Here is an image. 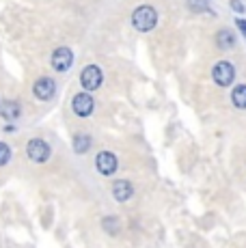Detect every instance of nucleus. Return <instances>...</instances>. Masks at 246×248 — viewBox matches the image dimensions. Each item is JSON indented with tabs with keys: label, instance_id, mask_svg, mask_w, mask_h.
<instances>
[{
	"label": "nucleus",
	"instance_id": "obj_1",
	"mask_svg": "<svg viewBox=\"0 0 246 248\" xmlns=\"http://www.w3.org/2000/svg\"><path fill=\"white\" fill-rule=\"evenodd\" d=\"M158 24V11L149 4H140V7L134 9L132 13V26L140 32H149L154 31V26Z\"/></svg>",
	"mask_w": 246,
	"mask_h": 248
},
{
	"label": "nucleus",
	"instance_id": "obj_2",
	"mask_svg": "<svg viewBox=\"0 0 246 248\" xmlns=\"http://www.w3.org/2000/svg\"><path fill=\"white\" fill-rule=\"evenodd\" d=\"M212 80H214L218 87H231V82L235 80V67L229 61H218V63L212 67Z\"/></svg>",
	"mask_w": 246,
	"mask_h": 248
},
{
	"label": "nucleus",
	"instance_id": "obj_3",
	"mask_svg": "<svg viewBox=\"0 0 246 248\" xmlns=\"http://www.w3.org/2000/svg\"><path fill=\"white\" fill-rule=\"evenodd\" d=\"M52 149L50 145L46 140H41V138H32V140H28L26 145V155L31 158L32 162H37V164H41V162H46L50 158Z\"/></svg>",
	"mask_w": 246,
	"mask_h": 248
},
{
	"label": "nucleus",
	"instance_id": "obj_4",
	"mask_svg": "<svg viewBox=\"0 0 246 248\" xmlns=\"http://www.w3.org/2000/svg\"><path fill=\"white\" fill-rule=\"evenodd\" d=\"M104 76H102V69L95 67V65H89V67L82 69V74H80V84H82L87 91H95L99 89V84H102Z\"/></svg>",
	"mask_w": 246,
	"mask_h": 248
},
{
	"label": "nucleus",
	"instance_id": "obj_5",
	"mask_svg": "<svg viewBox=\"0 0 246 248\" xmlns=\"http://www.w3.org/2000/svg\"><path fill=\"white\" fill-rule=\"evenodd\" d=\"M95 166H97V173L112 175L117 170V166H119V162H117L115 154H110V151H102V154H97V158H95Z\"/></svg>",
	"mask_w": 246,
	"mask_h": 248
},
{
	"label": "nucleus",
	"instance_id": "obj_6",
	"mask_svg": "<svg viewBox=\"0 0 246 248\" xmlns=\"http://www.w3.org/2000/svg\"><path fill=\"white\" fill-rule=\"evenodd\" d=\"M74 63V54L69 47H59V50H54V54H52V67L56 71H67L72 67Z\"/></svg>",
	"mask_w": 246,
	"mask_h": 248
},
{
	"label": "nucleus",
	"instance_id": "obj_7",
	"mask_svg": "<svg viewBox=\"0 0 246 248\" xmlns=\"http://www.w3.org/2000/svg\"><path fill=\"white\" fill-rule=\"evenodd\" d=\"M93 97L89 93H78V95H74V102H72V108H74V112L78 114V117H89V114L93 112Z\"/></svg>",
	"mask_w": 246,
	"mask_h": 248
},
{
	"label": "nucleus",
	"instance_id": "obj_8",
	"mask_svg": "<svg viewBox=\"0 0 246 248\" xmlns=\"http://www.w3.org/2000/svg\"><path fill=\"white\" fill-rule=\"evenodd\" d=\"M32 91H35V95L41 99V102H48V99L54 97L56 84H54V80H50V78H39L35 82V87H32Z\"/></svg>",
	"mask_w": 246,
	"mask_h": 248
},
{
	"label": "nucleus",
	"instance_id": "obj_9",
	"mask_svg": "<svg viewBox=\"0 0 246 248\" xmlns=\"http://www.w3.org/2000/svg\"><path fill=\"white\" fill-rule=\"evenodd\" d=\"M132 194H134V186H132L127 179H119L112 184V197H115V201L125 203L132 199Z\"/></svg>",
	"mask_w": 246,
	"mask_h": 248
},
{
	"label": "nucleus",
	"instance_id": "obj_10",
	"mask_svg": "<svg viewBox=\"0 0 246 248\" xmlns=\"http://www.w3.org/2000/svg\"><path fill=\"white\" fill-rule=\"evenodd\" d=\"M0 117L4 121H15L20 117V104L17 102H2L0 104Z\"/></svg>",
	"mask_w": 246,
	"mask_h": 248
},
{
	"label": "nucleus",
	"instance_id": "obj_11",
	"mask_svg": "<svg viewBox=\"0 0 246 248\" xmlns=\"http://www.w3.org/2000/svg\"><path fill=\"white\" fill-rule=\"evenodd\" d=\"M216 44H218L220 50H229V47L235 46V37L231 31H227V28H222L218 31V35H216Z\"/></svg>",
	"mask_w": 246,
	"mask_h": 248
},
{
	"label": "nucleus",
	"instance_id": "obj_12",
	"mask_svg": "<svg viewBox=\"0 0 246 248\" xmlns=\"http://www.w3.org/2000/svg\"><path fill=\"white\" fill-rule=\"evenodd\" d=\"M231 102H233L235 108L246 110V84H238V87L233 89V93H231Z\"/></svg>",
	"mask_w": 246,
	"mask_h": 248
},
{
	"label": "nucleus",
	"instance_id": "obj_13",
	"mask_svg": "<svg viewBox=\"0 0 246 248\" xmlns=\"http://www.w3.org/2000/svg\"><path fill=\"white\" fill-rule=\"evenodd\" d=\"M91 149V136H87V134H76L74 136V151L78 155H82V154H87V151Z\"/></svg>",
	"mask_w": 246,
	"mask_h": 248
},
{
	"label": "nucleus",
	"instance_id": "obj_14",
	"mask_svg": "<svg viewBox=\"0 0 246 248\" xmlns=\"http://www.w3.org/2000/svg\"><path fill=\"white\" fill-rule=\"evenodd\" d=\"M102 227H104V231H106L108 235H117L119 229H121V222H119V218L117 216H108V218H104Z\"/></svg>",
	"mask_w": 246,
	"mask_h": 248
},
{
	"label": "nucleus",
	"instance_id": "obj_15",
	"mask_svg": "<svg viewBox=\"0 0 246 248\" xmlns=\"http://www.w3.org/2000/svg\"><path fill=\"white\" fill-rule=\"evenodd\" d=\"M186 4H188V9L195 13H214L210 9V2H207V0H186Z\"/></svg>",
	"mask_w": 246,
	"mask_h": 248
},
{
	"label": "nucleus",
	"instance_id": "obj_16",
	"mask_svg": "<svg viewBox=\"0 0 246 248\" xmlns=\"http://www.w3.org/2000/svg\"><path fill=\"white\" fill-rule=\"evenodd\" d=\"M11 158V149H9L7 142H0V166H4Z\"/></svg>",
	"mask_w": 246,
	"mask_h": 248
},
{
	"label": "nucleus",
	"instance_id": "obj_17",
	"mask_svg": "<svg viewBox=\"0 0 246 248\" xmlns=\"http://www.w3.org/2000/svg\"><path fill=\"white\" fill-rule=\"evenodd\" d=\"M229 4L235 9V13H244V11H246L244 4H242V0H229Z\"/></svg>",
	"mask_w": 246,
	"mask_h": 248
},
{
	"label": "nucleus",
	"instance_id": "obj_18",
	"mask_svg": "<svg viewBox=\"0 0 246 248\" xmlns=\"http://www.w3.org/2000/svg\"><path fill=\"white\" fill-rule=\"evenodd\" d=\"M235 24H238V28L242 31V35H244V39H246V22H244V20H238Z\"/></svg>",
	"mask_w": 246,
	"mask_h": 248
},
{
	"label": "nucleus",
	"instance_id": "obj_19",
	"mask_svg": "<svg viewBox=\"0 0 246 248\" xmlns=\"http://www.w3.org/2000/svg\"><path fill=\"white\" fill-rule=\"evenodd\" d=\"M4 132H7V134H13V132H15V127H13V125H7V127H4Z\"/></svg>",
	"mask_w": 246,
	"mask_h": 248
},
{
	"label": "nucleus",
	"instance_id": "obj_20",
	"mask_svg": "<svg viewBox=\"0 0 246 248\" xmlns=\"http://www.w3.org/2000/svg\"><path fill=\"white\" fill-rule=\"evenodd\" d=\"M0 104H2V102H0Z\"/></svg>",
	"mask_w": 246,
	"mask_h": 248
}]
</instances>
